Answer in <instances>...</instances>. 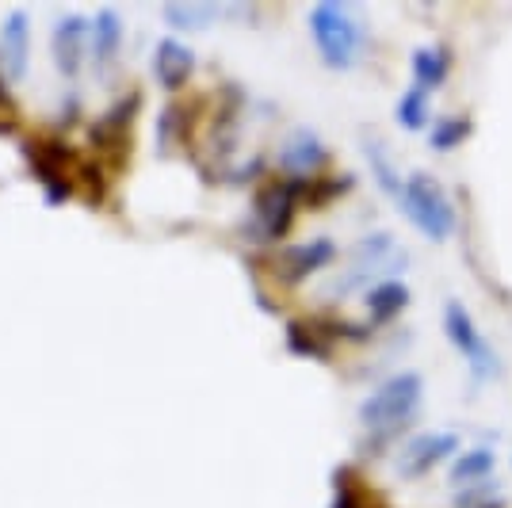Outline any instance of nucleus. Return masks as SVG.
<instances>
[{
	"mask_svg": "<svg viewBox=\"0 0 512 508\" xmlns=\"http://www.w3.org/2000/svg\"><path fill=\"white\" fill-rule=\"evenodd\" d=\"M333 256H337V245H333L329 237H314V241L291 245V249L283 253L279 272H283V279H302V276H310V272H318V268H325Z\"/></svg>",
	"mask_w": 512,
	"mask_h": 508,
	"instance_id": "12",
	"label": "nucleus"
},
{
	"mask_svg": "<svg viewBox=\"0 0 512 508\" xmlns=\"http://www.w3.org/2000/svg\"><path fill=\"white\" fill-rule=\"evenodd\" d=\"M325 142H321L314 130H291L287 134V142H283V153H279V161H283V169L291 172H310L318 169V165H325Z\"/></svg>",
	"mask_w": 512,
	"mask_h": 508,
	"instance_id": "14",
	"label": "nucleus"
},
{
	"mask_svg": "<svg viewBox=\"0 0 512 508\" xmlns=\"http://www.w3.org/2000/svg\"><path fill=\"white\" fill-rule=\"evenodd\" d=\"M493 470V451L490 447H470V451H463L459 459H455V466H451V482H478V478H486Z\"/></svg>",
	"mask_w": 512,
	"mask_h": 508,
	"instance_id": "18",
	"label": "nucleus"
},
{
	"mask_svg": "<svg viewBox=\"0 0 512 508\" xmlns=\"http://www.w3.org/2000/svg\"><path fill=\"white\" fill-rule=\"evenodd\" d=\"M8 104V96H4V69H0V107Z\"/></svg>",
	"mask_w": 512,
	"mask_h": 508,
	"instance_id": "23",
	"label": "nucleus"
},
{
	"mask_svg": "<svg viewBox=\"0 0 512 508\" xmlns=\"http://www.w3.org/2000/svg\"><path fill=\"white\" fill-rule=\"evenodd\" d=\"M88 46H92V58H96L100 69L115 62V54H119V46H123V20H119L115 8H100V12L92 16Z\"/></svg>",
	"mask_w": 512,
	"mask_h": 508,
	"instance_id": "13",
	"label": "nucleus"
},
{
	"mask_svg": "<svg viewBox=\"0 0 512 508\" xmlns=\"http://www.w3.org/2000/svg\"><path fill=\"white\" fill-rule=\"evenodd\" d=\"M398 199H402V207H406V218L425 233V237L448 241L451 233H455V222H459L455 203H451V195L444 191V184H440L432 172H425V169L409 172L406 180H402Z\"/></svg>",
	"mask_w": 512,
	"mask_h": 508,
	"instance_id": "3",
	"label": "nucleus"
},
{
	"mask_svg": "<svg viewBox=\"0 0 512 508\" xmlns=\"http://www.w3.org/2000/svg\"><path fill=\"white\" fill-rule=\"evenodd\" d=\"M88 27H92V20H88L85 12H62L58 23H54L50 46H54V62H58V69H62L65 77H73L81 69V62H85Z\"/></svg>",
	"mask_w": 512,
	"mask_h": 508,
	"instance_id": "8",
	"label": "nucleus"
},
{
	"mask_svg": "<svg viewBox=\"0 0 512 508\" xmlns=\"http://www.w3.org/2000/svg\"><path fill=\"white\" fill-rule=\"evenodd\" d=\"M402 268V253H398V241L390 233H367L363 241H356V249L348 256V268L333 279V295H352L367 283H383V279H394L390 272Z\"/></svg>",
	"mask_w": 512,
	"mask_h": 508,
	"instance_id": "4",
	"label": "nucleus"
},
{
	"mask_svg": "<svg viewBox=\"0 0 512 508\" xmlns=\"http://www.w3.org/2000/svg\"><path fill=\"white\" fill-rule=\"evenodd\" d=\"M302 191H306V180H287V184H276V188L264 191L253 207L256 237H264V241L283 237L287 226H291V214H295V203H299Z\"/></svg>",
	"mask_w": 512,
	"mask_h": 508,
	"instance_id": "6",
	"label": "nucleus"
},
{
	"mask_svg": "<svg viewBox=\"0 0 512 508\" xmlns=\"http://www.w3.org/2000/svg\"><path fill=\"white\" fill-rule=\"evenodd\" d=\"M398 123L406 130H421L428 123V88L425 85H413L402 92V100H398Z\"/></svg>",
	"mask_w": 512,
	"mask_h": 508,
	"instance_id": "17",
	"label": "nucleus"
},
{
	"mask_svg": "<svg viewBox=\"0 0 512 508\" xmlns=\"http://www.w3.org/2000/svg\"><path fill=\"white\" fill-rule=\"evenodd\" d=\"M157 123H161V127H157V138H161V146H172V138H176V130H180V107H165Z\"/></svg>",
	"mask_w": 512,
	"mask_h": 508,
	"instance_id": "22",
	"label": "nucleus"
},
{
	"mask_svg": "<svg viewBox=\"0 0 512 508\" xmlns=\"http://www.w3.org/2000/svg\"><path fill=\"white\" fill-rule=\"evenodd\" d=\"M310 35H314L325 65H333V69H352L367 46L360 8L341 4V0H325V4L310 8Z\"/></svg>",
	"mask_w": 512,
	"mask_h": 508,
	"instance_id": "1",
	"label": "nucleus"
},
{
	"mask_svg": "<svg viewBox=\"0 0 512 508\" xmlns=\"http://www.w3.org/2000/svg\"><path fill=\"white\" fill-rule=\"evenodd\" d=\"M192 69H195V54L176 35H165L157 43V50H153V73H157V81L169 88V92L184 85L192 77Z\"/></svg>",
	"mask_w": 512,
	"mask_h": 508,
	"instance_id": "11",
	"label": "nucleus"
},
{
	"mask_svg": "<svg viewBox=\"0 0 512 508\" xmlns=\"http://www.w3.org/2000/svg\"><path fill=\"white\" fill-rule=\"evenodd\" d=\"M467 134H470L467 115H440V119L432 123V130H428V142L436 149H451V146H459Z\"/></svg>",
	"mask_w": 512,
	"mask_h": 508,
	"instance_id": "20",
	"label": "nucleus"
},
{
	"mask_svg": "<svg viewBox=\"0 0 512 508\" xmlns=\"http://www.w3.org/2000/svg\"><path fill=\"white\" fill-rule=\"evenodd\" d=\"M459 447V432H417L409 436L402 455H398V474L402 478H417V474H428L440 459H448L451 451Z\"/></svg>",
	"mask_w": 512,
	"mask_h": 508,
	"instance_id": "7",
	"label": "nucleus"
},
{
	"mask_svg": "<svg viewBox=\"0 0 512 508\" xmlns=\"http://www.w3.org/2000/svg\"><path fill=\"white\" fill-rule=\"evenodd\" d=\"M406 306H409V287L402 279H383V283H375V287L367 291V310H371L375 321L398 318Z\"/></svg>",
	"mask_w": 512,
	"mask_h": 508,
	"instance_id": "15",
	"label": "nucleus"
},
{
	"mask_svg": "<svg viewBox=\"0 0 512 508\" xmlns=\"http://www.w3.org/2000/svg\"><path fill=\"white\" fill-rule=\"evenodd\" d=\"M444 329H448L451 344L463 352V360L470 363V371H474L478 379H493V375H497V356H493L490 340L482 337L478 321L470 318V310L463 306V302H448Z\"/></svg>",
	"mask_w": 512,
	"mask_h": 508,
	"instance_id": "5",
	"label": "nucleus"
},
{
	"mask_svg": "<svg viewBox=\"0 0 512 508\" xmlns=\"http://www.w3.org/2000/svg\"><path fill=\"white\" fill-rule=\"evenodd\" d=\"M451 69V54L448 46H417L413 50V73H417V85H440Z\"/></svg>",
	"mask_w": 512,
	"mask_h": 508,
	"instance_id": "16",
	"label": "nucleus"
},
{
	"mask_svg": "<svg viewBox=\"0 0 512 508\" xmlns=\"http://www.w3.org/2000/svg\"><path fill=\"white\" fill-rule=\"evenodd\" d=\"M161 16L169 23H180V27H199V23L214 20L218 8L214 4H169V8H161Z\"/></svg>",
	"mask_w": 512,
	"mask_h": 508,
	"instance_id": "21",
	"label": "nucleus"
},
{
	"mask_svg": "<svg viewBox=\"0 0 512 508\" xmlns=\"http://www.w3.org/2000/svg\"><path fill=\"white\" fill-rule=\"evenodd\" d=\"M421 398H425V382L417 371H398L386 382H379L371 390V398L360 405V421L371 436H390L398 432L402 424L421 409Z\"/></svg>",
	"mask_w": 512,
	"mask_h": 508,
	"instance_id": "2",
	"label": "nucleus"
},
{
	"mask_svg": "<svg viewBox=\"0 0 512 508\" xmlns=\"http://www.w3.org/2000/svg\"><path fill=\"white\" fill-rule=\"evenodd\" d=\"M27 157H31L35 176L43 180L46 195H50L54 203H62L65 195H73V176L65 172L69 153H65L62 146H50V142H31V146H27Z\"/></svg>",
	"mask_w": 512,
	"mask_h": 508,
	"instance_id": "10",
	"label": "nucleus"
},
{
	"mask_svg": "<svg viewBox=\"0 0 512 508\" xmlns=\"http://www.w3.org/2000/svg\"><path fill=\"white\" fill-rule=\"evenodd\" d=\"M367 161H371V172H375V180L383 184V191H390V195L402 191V176H398V169H394V161H390V153H386L383 142L367 138Z\"/></svg>",
	"mask_w": 512,
	"mask_h": 508,
	"instance_id": "19",
	"label": "nucleus"
},
{
	"mask_svg": "<svg viewBox=\"0 0 512 508\" xmlns=\"http://www.w3.org/2000/svg\"><path fill=\"white\" fill-rule=\"evenodd\" d=\"M27 58H31V16L27 8H12L0 23V69L12 81H20L27 73Z\"/></svg>",
	"mask_w": 512,
	"mask_h": 508,
	"instance_id": "9",
	"label": "nucleus"
}]
</instances>
